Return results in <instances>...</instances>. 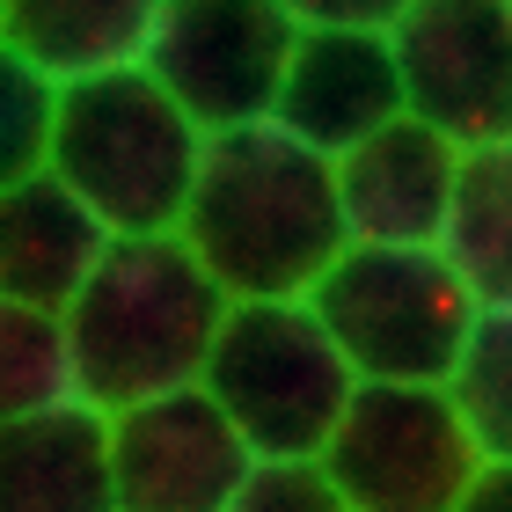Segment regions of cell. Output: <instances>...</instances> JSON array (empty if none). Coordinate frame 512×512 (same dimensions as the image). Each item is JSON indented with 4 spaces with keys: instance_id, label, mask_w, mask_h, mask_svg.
<instances>
[{
    "instance_id": "obj_19",
    "label": "cell",
    "mask_w": 512,
    "mask_h": 512,
    "mask_svg": "<svg viewBox=\"0 0 512 512\" xmlns=\"http://www.w3.org/2000/svg\"><path fill=\"white\" fill-rule=\"evenodd\" d=\"M227 512H344V498L322 476V461H249Z\"/></svg>"
},
{
    "instance_id": "obj_5",
    "label": "cell",
    "mask_w": 512,
    "mask_h": 512,
    "mask_svg": "<svg viewBox=\"0 0 512 512\" xmlns=\"http://www.w3.org/2000/svg\"><path fill=\"white\" fill-rule=\"evenodd\" d=\"M308 308L337 359L366 388H447L469 344L476 300L461 293L439 249H359L344 242L337 264L308 286Z\"/></svg>"
},
{
    "instance_id": "obj_4",
    "label": "cell",
    "mask_w": 512,
    "mask_h": 512,
    "mask_svg": "<svg viewBox=\"0 0 512 512\" xmlns=\"http://www.w3.org/2000/svg\"><path fill=\"white\" fill-rule=\"evenodd\" d=\"M352 366L308 300H227L198 395L227 417L249 461H315L352 403Z\"/></svg>"
},
{
    "instance_id": "obj_8",
    "label": "cell",
    "mask_w": 512,
    "mask_h": 512,
    "mask_svg": "<svg viewBox=\"0 0 512 512\" xmlns=\"http://www.w3.org/2000/svg\"><path fill=\"white\" fill-rule=\"evenodd\" d=\"M315 461L337 483L344 512H454L483 469L447 388H366V381L352 388Z\"/></svg>"
},
{
    "instance_id": "obj_12",
    "label": "cell",
    "mask_w": 512,
    "mask_h": 512,
    "mask_svg": "<svg viewBox=\"0 0 512 512\" xmlns=\"http://www.w3.org/2000/svg\"><path fill=\"white\" fill-rule=\"evenodd\" d=\"M103 256H110L103 220L52 169H37L30 183L0 191V300L66 315L74 293L96 278Z\"/></svg>"
},
{
    "instance_id": "obj_13",
    "label": "cell",
    "mask_w": 512,
    "mask_h": 512,
    "mask_svg": "<svg viewBox=\"0 0 512 512\" xmlns=\"http://www.w3.org/2000/svg\"><path fill=\"white\" fill-rule=\"evenodd\" d=\"M0 37L52 88L147 66L154 0H0Z\"/></svg>"
},
{
    "instance_id": "obj_10",
    "label": "cell",
    "mask_w": 512,
    "mask_h": 512,
    "mask_svg": "<svg viewBox=\"0 0 512 512\" xmlns=\"http://www.w3.org/2000/svg\"><path fill=\"white\" fill-rule=\"evenodd\" d=\"M103 447L118 512H227L235 483L249 476V447L198 388L103 417Z\"/></svg>"
},
{
    "instance_id": "obj_14",
    "label": "cell",
    "mask_w": 512,
    "mask_h": 512,
    "mask_svg": "<svg viewBox=\"0 0 512 512\" xmlns=\"http://www.w3.org/2000/svg\"><path fill=\"white\" fill-rule=\"evenodd\" d=\"M0 512H118L96 410H52L0 425Z\"/></svg>"
},
{
    "instance_id": "obj_3",
    "label": "cell",
    "mask_w": 512,
    "mask_h": 512,
    "mask_svg": "<svg viewBox=\"0 0 512 512\" xmlns=\"http://www.w3.org/2000/svg\"><path fill=\"white\" fill-rule=\"evenodd\" d=\"M198 154H205V132L161 96L147 66H132V74L59 88L44 169L103 220L110 242H147L183 227Z\"/></svg>"
},
{
    "instance_id": "obj_6",
    "label": "cell",
    "mask_w": 512,
    "mask_h": 512,
    "mask_svg": "<svg viewBox=\"0 0 512 512\" xmlns=\"http://www.w3.org/2000/svg\"><path fill=\"white\" fill-rule=\"evenodd\" d=\"M293 52L271 96V125L322 161H344L359 139L388 132L403 118L388 52L395 0H286Z\"/></svg>"
},
{
    "instance_id": "obj_11",
    "label": "cell",
    "mask_w": 512,
    "mask_h": 512,
    "mask_svg": "<svg viewBox=\"0 0 512 512\" xmlns=\"http://www.w3.org/2000/svg\"><path fill=\"white\" fill-rule=\"evenodd\" d=\"M454 169H461V154L410 118L359 139L344 161H330L344 242H359V249H432L439 220H447V198H454Z\"/></svg>"
},
{
    "instance_id": "obj_16",
    "label": "cell",
    "mask_w": 512,
    "mask_h": 512,
    "mask_svg": "<svg viewBox=\"0 0 512 512\" xmlns=\"http://www.w3.org/2000/svg\"><path fill=\"white\" fill-rule=\"evenodd\" d=\"M74 352H66V322L44 308H15L0 300V425L22 417H52L74 410Z\"/></svg>"
},
{
    "instance_id": "obj_20",
    "label": "cell",
    "mask_w": 512,
    "mask_h": 512,
    "mask_svg": "<svg viewBox=\"0 0 512 512\" xmlns=\"http://www.w3.org/2000/svg\"><path fill=\"white\" fill-rule=\"evenodd\" d=\"M454 512H512V461H483Z\"/></svg>"
},
{
    "instance_id": "obj_18",
    "label": "cell",
    "mask_w": 512,
    "mask_h": 512,
    "mask_svg": "<svg viewBox=\"0 0 512 512\" xmlns=\"http://www.w3.org/2000/svg\"><path fill=\"white\" fill-rule=\"evenodd\" d=\"M52 110H59V88L0 37V191H15V183H30L44 169V154H52Z\"/></svg>"
},
{
    "instance_id": "obj_7",
    "label": "cell",
    "mask_w": 512,
    "mask_h": 512,
    "mask_svg": "<svg viewBox=\"0 0 512 512\" xmlns=\"http://www.w3.org/2000/svg\"><path fill=\"white\" fill-rule=\"evenodd\" d=\"M388 52L410 125L454 154L512 139V0H395Z\"/></svg>"
},
{
    "instance_id": "obj_17",
    "label": "cell",
    "mask_w": 512,
    "mask_h": 512,
    "mask_svg": "<svg viewBox=\"0 0 512 512\" xmlns=\"http://www.w3.org/2000/svg\"><path fill=\"white\" fill-rule=\"evenodd\" d=\"M447 403L483 461H512V308H476L447 374Z\"/></svg>"
},
{
    "instance_id": "obj_2",
    "label": "cell",
    "mask_w": 512,
    "mask_h": 512,
    "mask_svg": "<svg viewBox=\"0 0 512 512\" xmlns=\"http://www.w3.org/2000/svg\"><path fill=\"white\" fill-rule=\"evenodd\" d=\"M59 322L66 352H74L81 410L118 417L154 395L198 388L205 352L227 322V293L176 235H147V242H110L96 278L74 293V308Z\"/></svg>"
},
{
    "instance_id": "obj_15",
    "label": "cell",
    "mask_w": 512,
    "mask_h": 512,
    "mask_svg": "<svg viewBox=\"0 0 512 512\" xmlns=\"http://www.w3.org/2000/svg\"><path fill=\"white\" fill-rule=\"evenodd\" d=\"M432 249L447 256V271L476 308H512V139L461 154Z\"/></svg>"
},
{
    "instance_id": "obj_9",
    "label": "cell",
    "mask_w": 512,
    "mask_h": 512,
    "mask_svg": "<svg viewBox=\"0 0 512 512\" xmlns=\"http://www.w3.org/2000/svg\"><path fill=\"white\" fill-rule=\"evenodd\" d=\"M286 52H293L286 0H154L147 74L205 139L271 125Z\"/></svg>"
},
{
    "instance_id": "obj_1",
    "label": "cell",
    "mask_w": 512,
    "mask_h": 512,
    "mask_svg": "<svg viewBox=\"0 0 512 512\" xmlns=\"http://www.w3.org/2000/svg\"><path fill=\"white\" fill-rule=\"evenodd\" d=\"M176 242L227 300H308L344 249L330 161L293 147L278 125L213 132Z\"/></svg>"
}]
</instances>
